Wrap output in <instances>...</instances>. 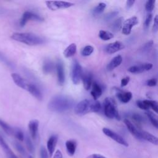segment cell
I'll use <instances>...</instances> for the list:
<instances>
[{"mask_svg": "<svg viewBox=\"0 0 158 158\" xmlns=\"http://www.w3.org/2000/svg\"><path fill=\"white\" fill-rule=\"evenodd\" d=\"M57 140L58 137L57 135H52L47 141V149L48 154L50 157H52L54 153Z\"/></svg>", "mask_w": 158, "mask_h": 158, "instance_id": "4fadbf2b", "label": "cell"}, {"mask_svg": "<svg viewBox=\"0 0 158 158\" xmlns=\"http://www.w3.org/2000/svg\"><path fill=\"white\" fill-rule=\"evenodd\" d=\"M0 146L4 150L7 158H18L17 156L12 152L8 144L4 141L3 138L0 135Z\"/></svg>", "mask_w": 158, "mask_h": 158, "instance_id": "d6986e66", "label": "cell"}, {"mask_svg": "<svg viewBox=\"0 0 158 158\" xmlns=\"http://www.w3.org/2000/svg\"><path fill=\"white\" fill-rule=\"evenodd\" d=\"M130 81V77H126L125 78H123L121 80V86L123 87L125 86H126L128 82Z\"/></svg>", "mask_w": 158, "mask_h": 158, "instance_id": "7dc6e473", "label": "cell"}, {"mask_svg": "<svg viewBox=\"0 0 158 158\" xmlns=\"http://www.w3.org/2000/svg\"><path fill=\"white\" fill-rule=\"evenodd\" d=\"M83 70L81 66L77 60L75 59L72 62V70H71V77L72 82L74 85H78L81 78Z\"/></svg>", "mask_w": 158, "mask_h": 158, "instance_id": "5b68a950", "label": "cell"}, {"mask_svg": "<svg viewBox=\"0 0 158 158\" xmlns=\"http://www.w3.org/2000/svg\"><path fill=\"white\" fill-rule=\"evenodd\" d=\"M145 114L147 115V116L149 118V119L151 123H152V125L154 127H155L156 128H158V122H157V119L156 116L150 111H148Z\"/></svg>", "mask_w": 158, "mask_h": 158, "instance_id": "4dcf8cb0", "label": "cell"}, {"mask_svg": "<svg viewBox=\"0 0 158 158\" xmlns=\"http://www.w3.org/2000/svg\"><path fill=\"white\" fill-rule=\"evenodd\" d=\"M146 104L148 105L149 108H151L155 112L157 113L158 111V106L157 102L154 100H144Z\"/></svg>", "mask_w": 158, "mask_h": 158, "instance_id": "d6a6232c", "label": "cell"}, {"mask_svg": "<svg viewBox=\"0 0 158 158\" xmlns=\"http://www.w3.org/2000/svg\"><path fill=\"white\" fill-rule=\"evenodd\" d=\"M123 122H124L127 129L128 130V131L131 133V135L133 136H135L136 138H137L138 139H142L141 135H140L139 131H138L136 128V127L134 126V125L128 119L125 118L123 120Z\"/></svg>", "mask_w": 158, "mask_h": 158, "instance_id": "ac0fdd59", "label": "cell"}, {"mask_svg": "<svg viewBox=\"0 0 158 158\" xmlns=\"http://www.w3.org/2000/svg\"><path fill=\"white\" fill-rule=\"evenodd\" d=\"M46 6L51 10H56L60 9H66L74 6L73 3L62 1H46Z\"/></svg>", "mask_w": 158, "mask_h": 158, "instance_id": "8992f818", "label": "cell"}, {"mask_svg": "<svg viewBox=\"0 0 158 158\" xmlns=\"http://www.w3.org/2000/svg\"><path fill=\"white\" fill-rule=\"evenodd\" d=\"M38 126H39V122L38 120H36V119L31 120L28 123L29 132L31 137L33 139H35L37 136Z\"/></svg>", "mask_w": 158, "mask_h": 158, "instance_id": "e0dca14e", "label": "cell"}, {"mask_svg": "<svg viewBox=\"0 0 158 158\" xmlns=\"http://www.w3.org/2000/svg\"><path fill=\"white\" fill-rule=\"evenodd\" d=\"M156 1L154 0H149L147 1L145 4V9L147 12L151 13V12L154 9Z\"/></svg>", "mask_w": 158, "mask_h": 158, "instance_id": "d590c367", "label": "cell"}, {"mask_svg": "<svg viewBox=\"0 0 158 158\" xmlns=\"http://www.w3.org/2000/svg\"><path fill=\"white\" fill-rule=\"evenodd\" d=\"M11 77H12L14 82L19 87H20L23 89H26L28 83L20 75H19L16 73H13L11 74Z\"/></svg>", "mask_w": 158, "mask_h": 158, "instance_id": "ffe728a7", "label": "cell"}, {"mask_svg": "<svg viewBox=\"0 0 158 158\" xmlns=\"http://www.w3.org/2000/svg\"><path fill=\"white\" fill-rule=\"evenodd\" d=\"M153 43H154V42H153L152 40H151V41L147 42L146 43H145V44L142 46V48H141V51H142L143 52H148L151 49V48L152 47Z\"/></svg>", "mask_w": 158, "mask_h": 158, "instance_id": "8d00e7d4", "label": "cell"}, {"mask_svg": "<svg viewBox=\"0 0 158 158\" xmlns=\"http://www.w3.org/2000/svg\"><path fill=\"white\" fill-rule=\"evenodd\" d=\"M0 60L9 67H12V65L11 62L1 52H0Z\"/></svg>", "mask_w": 158, "mask_h": 158, "instance_id": "7bdbcfd3", "label": "cell"}, {"mask_svg": "<svg viewBox=\"0 0 158 158\" xmlns=\"http://www.w3.org/2000/svg\"><path fill=\"white\" fill-rule=\"evenodd\" d=\"M118 12L117 11H114V12H111L109 14H107V15H106L104 19L106 21H109V20H110L111 19H114L117 14H118Z\"/></svg>", "mask_w": 158, "mask_h": 158, "instance_id": "b9f144b4", "label": "cell"}, {"mask_svg": "<svg viewBox=\"0 0 158 158\" xmlns=\"http://www.w3.org/2000/svg\"><path fill=\"white\" fill-rule=\"evenodd\" d=\"M33 96H34L35 98H36L38 100H42L43 99V95L39 88L35 85L32 83H28L27 84L26 89Z\"/></svg>", "mask_w": 158, "mask_h": 158, "instance_id": "5bb4252c", "label": "cell"}, {"mask_svg": "<svg viewBox=\"0 0 158 158\" xmlns=\"http://www.w3.org/2000/svg\"><path fill=\"white\" fill-rule=\"evenodd\" d=\"M152 67L151 63H144L138 65H133L128 68V71L133 73H140L151 70Z\"/></svg>", "mask_w": 158, "mask_h": 158, "instance_id": "30bf717a", "label": "cell"}, {"mask_svg": "<svg viewBox=\"0 0 158 158\" xmlns=\"http://www.w3.org/2000/svg\"><path fill=\"white\" fill-rule=\"evenodd\" d=\"M92 85L93 86L91 91V94L93 96L94 100H97V99H98L101 96L102 93V89L99 84L96 81H94Z\"/></svg>", "mask_w": 158, "mask_h": 158, "instance_id": "7402d4cb", "label": "cell"}, {"mask_svg": "<svg viewBox=\"0 0 158 158\" xmlns=\"http://www.w3.org/2000/svg\"><path fill=\"white\" fill-rule=\"evenodd\" d=\"M158 29V17L156 15L154 19V25L152 27V30L154 33L157 32Z\"/></svg>", "mask_w": 158, "mask_h": 158, "instance_id": "bcb514c9", "label": "cell"}, {"mask_svg": "<svg viewBox=\"0 0 158 158\" xmlns=\"http://www.w3.org/2000/svg\"><path fill=\"white\" fill-rule=\"evenodd\" d=\"M14 146L15 147V148L22 154L24 155L25 154V149L22 146L21 144H20L19 142H17V141H15L14 143Z\"/></svg>", "mask_w": 158, "mask_h": 158, "instance_id": "74e56055", "label": "cell"}, {"mask_svg": "<svg viewBox=\"0 0 158 158\" xmlns=\"http://www.w3.org/2000/svg\"><path fill=\"white\" fill-rule=\"evenodd\" d=\"M49 154L46 149L44 146H41L40 149V157L41 158H48Z\"/></svg>", "mask_w": 158, "mask_h": 158, "instance_id": "ee69618b", "label": "cell"}, {"mask_svg": "<svg viewBox=\"0 0 158 158\" xmlns=\"http://www.w3.org/2000/svg\"><path fill=\"white\" fill-rule=\"evenodd\" d=\"M10 38L16 41L30 46L39 45L45 42V39L43 37L32 33L15 32L12 34Z\"/></svg>", "mask_w": 158, "mask_h": 158, "instance_id": "3957f363", "label": "cell"}, {"mask_svg": "<svg viewBox=\"0 0 158 158\" xmlns=\"http://www.w3.org/2000/svg\"><path fill=\"white\" fill-rule=\"evenodd\" d=\"M101 107V104L97 100L84 99L75 106L74 112L77 115L81 116L90 112H98Z\"/></svg>", "mask_w": 158, "mask_h": 158, "instance_id": "7a4b0ae2", "label": "cell"}, {"mask_svg": "<svg viewBox=\"0 0 158 158\" xmlns=\"http://www.w3.org/2000/svg\"><path fill=\"white\" fill-rule=\"evenodd\" d=\"M74 104L73 100L65 95L54 96L48 102V108L54 112H64L70 109Z\"/></svg>", "mask_w": 158, "mask_h": 158, "instance_id": "6da1fadb", "label": "cell"}, {"mask_svg": "<svg viewBox=\"0 0 158 158\" xmlns=\"http://www.w3.org/2000/svg\"><path fill=\"white\" fill-rule=\"evenodd\" d=\"M29 158H33V157H32L31 156H30V157H29Z\"/></svg>", "mask_w": 158, "mask_h": 158, "instance_id": "816d5d0a", "label": "cell"}, {"mask_svg": "<svg viewBox=\"0 0 158 158\" xmlns=\"http://www.w3.org/2000/svg\"><path fill=\"white\" fill-rule=\"evenodd\" d=\"M138 23V19L134 16L125 20L122 24V32L123 34L128 35L130 34L133 27Z\"/></svg>", "mask_w": 158, "mask_h": 158, "instance_id": "ba28073f", "label": "cell"}, {"mask_svg": "<svg viewBox=\"0 0 158 158\" xmlns=\"http://www.w3.org/2000/svg\"><path fill=\"white\" fill-rule=\"evenodd\" d=\"M135 2V0H128L126 2V8L127 9H130L134 4V3Z\"/></svg>", "mask_w": 158, "mask_h": 158, "instance_id": "f907efd6", "label": "cell"}, {"mask_svg": "<svg viewBox=\"0 0 158 158\" xmlns=\"http://www.w3.org/2000/svg\"><path fill=\"white\" fill-rule=\"evenodd\" d=\"M86 158H107V157L99 154H92L88 156Z\"/></svg>", "mask_w": 158, "mask_h": 158, "instance_id": "681fc988", "label": "cell"}, {"mask_svg": "<svg viewBox=\"0 0 158 158\" xmlns=\"http://www.w3.org/2000/svg\"><path fill=\"white\" fill-rule=\"evenodd\" d=\"M28 20H35V21H37V22H42V21H44V19H43V18H42L41 17L38 15V14H34L31 12L26 11L23 14L22 17L20 20V27H24Z\"/></svg>", "mask_w": 158, "mask_h": 158, "instance_id": "9c48e42d", "label": "cell"}, {"mask_svg": "<svg viewBox=\"0 0 158 158\" xmlns=\"http://www.w3.org/2000/svg\"><path fill=\"white\" fill-rule=\"evenodd\" d=\"M0 127L4 130V131L8 135H13L14 128H12L8 123L0 119Z\"/></svg>", "mask_w": 158, "mask_h": 158, "instance_id": "484cf974", "label": "cell"}, {"mask_svg": "<svg viewBox=\"0 0 158 158\" xmlns=\"http://www.w3.org/2000/svg\"><path fill=\"white\" fill-rule=\"evenodd\" d=\"M56 69L57 72V81L59 85H63L65 81V73H64V65L61 60L58 59L56 64Z\"/></svg>", "mask_w": 158, "mask_h": 158, "instance_id": "8fae6325", "label": "cell"}, {"mask_svg": "<svg viewBox=\"0 0 158 158\" xmlns=\"http://www.w3.org/2000/svg\"><path fill=\"white\" fill-rule=\"evenodd\" d=\"M152 15L151 13H148L146 17V19H145V21H144V28L146 29L149 27L151 22V20H152Z\"/></svg>", "mask_w": 158, "mask_h": 158, "instance_id": "f35d334b", "label": "cell"}, {"mask_svg": "<svg viewBox=\"0 0 158 158\" xmlns=\"http://www.w3.org/2000/svg\"><path fill=\"white\" fill-rule=\"evenodd\" d=\"M13 135L20 141H23L24 140L25 136L23 131L18 128L14 129V134Z\"/></svg>", "mask_w": 158, "mask_h": 158, "instance_id": "836d02e7", "label": "cell"}, {"mask_svg": "<svg viewBox=\"0 0 158 158\" xmlns=\"http://www.w3.org/2000/svg\"><path fill=\"white\" fill-rule=\"evenodd\" d=\"M24 139L25 140V144H26V146H27V149L28 150V151L31 153L33 152L35 148H34V146H33L32 141H31V139L30 138V137L28 136H26V137Z\"/></svg>", "mask_w": 158, "mask_h": 158, "instance_id": "e575fe53", "label": "cell"}, {"mask_svg": "<svg viewBox=\"0 0 158 158\" xmlns=\"http://www.w3.org/2000/svg\"><path fill=\"white\" fill-rule=\"evenodd\" d=\"M65 148L69 155L72 156L75 154L77 148V142L73 139L67 140L65 142Z\"/></svg>", "mask_w": 158, "mask_h": 158, "instance_id": "cb8c5ba5", "label": "cell"}, {"mask_svg": "<svg viewBox=\"0 0 158 158\" xmlns=\"http://www.w3.org/2000/svg\"><path fill=\"white\" fill-rule=\"evenodd\" d=\"M53 158H63L62 154L59 149L56 151V152L53 154Z\"/></svg>", "mask_w": 158, "mask_h": 158, "instance_id": "c3c4849f", "label": "cell"}, {"mask_svg": "<svg viewBox=\"0 0 158 158\" xmlns=\"http://www.w3.org/2000/svg\"><path fill=\"white\" fill-rule=\"evenodd\" d=\"M136 105L139 108H140L141 109H143V110H148L149 109L144 100L143 101H141V100L137 101Z\"/></svg>", "mask_w": 158, "mask_h": 158, "instance_id": "ab89813d", "label": "cell"}, {"mask_svg": "<svg viewBox=\"0 0 158 158\" xmlns=\"http://www.w3.org/2000/svg\"><path fill=\"white\" fill-rule=\"evenodd\" d=\"M146 84L147 86H154L157 85V79L154 78L149 79L146 81Z\"/></svg>", "mask_w": 158, "mask_h": 158, "instance_id": "f6af8a7d", "label": "cell"}, {"mask_svg": "<svg viewBox=\"0 0 158 158\" xmlns=\"http://www.w3.org/2000/svg\"><path fill=\"white\" fill-rule=\"evenodd\" d=\"M104 111L106 116L109 118H115L118 120L120 119L116 102L111 98H105L104 101Z\"/></svg>", "mask_w": 158, "mask_h": 158, "instance_id": "277c9868", "label": "cell"}, {"mask_svg": "<svg viewBox=\"0 0 158 158\" xmlns=\"http://www.w3.org/2000/svg\"><path fill=\"white\" fill-rule=\"evenodd\" d=\"M99 38L104 41H107L114 38V35L112 33L105 31V30H100L99 32Z\"/></svg>", "mask_w": 158, "mask_h": 158, "instance_id": "f1b7e54d", "label": "cell"}, {"mask_svg": "<svg viewBox=\"0 0 158 158\" xmlns=\"http://www.w3.org/2000/svg\"><path fill=\"white\" fill-rule=\"evenodd\" d=\"M123 17H121L117 20H115L111 25H110V29L114 31H118L121 27H122L123 24Z\"/></svg>", "mask_w": 158, "mask_h": 158, "instance_id": "83f0119b", "label": "cell"}, {"mask_svg": "<svg viewBox=\"0 0 158 158\" xmlns=\"http://www.w3.org/2000/svg\"><path fill=\"white\" fill-rule=\"evenodd\" d=\"M132 118L135 121H136V122H138V123H141L144 121V118L142 117V115H140L139 114H138V113L133 114Z\"/></svg>", "mask_w": 158, "mask_h": 158, "instance_id": "60d3db41", "label": "cell"}, {"mask_svg": "<svg viewBox=\"0 0 158 158\" xmlns=\"http://www.w3.org/2000/svg\"><path fill=\"white\" fill-rule=\"evenodd\" d=\"M115 89L117 90L116 96L122 102L127 103L131 100L132 98V93L131 92H125L120 90L119 88H117Z\"/></svg>", "mask_w": 158, "mask_h": 158, "instance_id": "9a60e30c", "label": "cell"}, {"mask_svg": "<svg viewBox=\"0 0 158 158\" xmlns=\"http://www.w3.org/2000/svg\"><path fill=\"white\" fill-rule=\"evenodd\" d=\"M93 51H94V48L93 46L90 45H87L81 49V54L83 56H88L93 53Z\"/></svg>", "mask_w": 158, "mask_h": 158, "instance_id": "1f68e13d", "label": "cell"}, {"mask_svg": "<svg viewBox=\"0 0 158 158\" xmlns=\"http://www.w3.org/2000/svg\"><path fill=\"white\" fill-rule=\"evenodd\" d=\"M77 52V46L75 43H71L69 44L64 51V56L66 58L73 56Z\"/></svg>", "mask_w": 158, "mask_h": 158, "instance_id": "d4e9b609", "label": "cell"}, {"mask_svg": "<svg viewBox=\"0 0 158 158\" xmlns=\"http://www.w3.org/2000/svg\"><path fill=\"white\" fill-rule=\"evenodd\" d=\"M106 7V4L104 2H100L99 3L93 10L92 12L93 14L94 15H99L102 14L104 12V10L105 9Z\"/></svg>", "mask_w": 158, "mask_h": 158, "instance_id": "f546056e", "label": "cell"}, {"mask_svg": "<svg viewBox=\"0 0 158 158\" xmlns=\"http://www.w3.org/2000/svg\"><path fill=\"white\" fill-rule=\"evenodd\" d=\"M139 132L142 139L146 140L155 145L158 144V139L156 136L146 131H139Z\"/></svg>", "mask_w": 158, "mask_h": 158, "instance_id": "44dd1931", "label": "cell"}, {"mask_svg": "<svg viewBox=\"0 0 158 158\" xmlns=\"http://www.w3.org/2000/svg\"><path fill=\"white\" fill-rule=\"evenodd\" d=\"M54 69V64L50 60H46L43 65V71L45 74L50 73Z\"/></svg>", "mask_w": 158, "mask_h": 158, "instance_id": "4316f807", "label": "cell"}, {"mask_svg": "<svg viewBox=\"0 0 158 158\" xmlns=\"http://www.w3.org/2000/svg\"><path fill=\"white\" fill-rule=\"evenodd\" d=\"M124 47H125V46L122 42L117 41L114 43L108 44L106 46L104 50L106 53L112 54H114V53L118 52V51L122 50V49L124 48Z\"/></svg>", "mask_w": 158, "mask_h": 158, "instance_id": "7c38bea8", "label": "cell"}, {"mask_svg": "<svg viewBox=\"0 0 158 158\" xmlns=\"http://www.w3.org/2000/svg\"><path fill=\"white\" fill-rule=\"evenodd\" d=\"M83 86L86 90H89L92 85L93 81V75L92 73L89 72H85L82 73L81 75V78Z\"/></svg>", "mask_w": 158, "mask_h": 158, "instance_id": "2e32d148", "label": "cell"}, {"mask_svg": "<svg viewBox=\"0 0 158 158\" xmlns=\"http://www.w3.org/2000/svg\"><path fill=\"white\" fill-rule=\"evenodd\" d=\"M102 132L104 133V135H106L107 136L110 138L118 144L123 145L124 146L128 147V143L127 141L120 135L117 134V133L114 132V131L111 130L109 128H102Z\"/></svg>", "mask_w": 158, "mask_h": 158, "instance_id": "52a82bcc", "label": "cell"}, {"mask_svg": "<svg viewBox=\"0 0 158 158\" xmlns=\"http://www.w3.org/2000/svg\"><path fill=\"white\" fill-rule=\"evenodd\" d=\"M122 62V57L120 55H117L114 57L107 65V70L112 71L118 66H119Z\"/></svg>", "mask_w": 158, "mask_h": 158, "instance_id": "603a6c76", "label": "cell"}]
</instances>
